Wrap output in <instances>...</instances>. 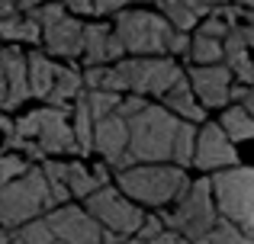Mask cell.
<instances>
[{
	"label": "cell",
	"mask_w": 254,
	"mask_h": 244,
	"mask_svg": "<svg viewBox=\"0 0 254 244\" xmlns=\"http://www.w3.org/2000/svg\"><path fill=\"white\" fill-rule=\"evenodd\" d=\"M39 170L45 174L52 202H55V206H64V202L71 199V193H68V164H64V161H55V157H45Z\"/></svg>",
	"instance_id": "cell-23"
},
{
	"label": "cell",
	"mask_w": 254,
	"mask_h": 244,
	"mask_svg": "<svg viewBox=\"0 0 254 244\" xmlns=\"http://www.w3.org/2000/svg\"><path fill=\"white\" fill-rule=\"evenodd\" d=\"M13 6H16V13H32L36 6H42V3H49V0H10Z\"/></svg>",
	"instance_id": "cell-43"
},
{
	"label": "cell",
	"mask_w": 254,
	"mask_h": 244,
	"mask_svg": "<svg viewBox=\"0 0 254 244\" xmlns=\"http://www.w3.org/2000/svg\"><path fill=\"white\" fill-rule=\"evenodd\" d=\"M209 187L219 219L254 238V167H225L212 174Z\"/></svg>",
	"instance_id": "cell-6"
},
{
	"label": "cell",
	"mask_w": 254,
	"mask_h": 244,
	"mask_svg": "<svg viewBox=\"0 0 254 244\" xmlns=\"http://www.w3.org/2000/svg\"><path fill=\"white\" fill-rule=\"evenodd\" d=\"M180 119L164 106H148L129 119V154L135 164H171V145Z\"/></svg>",
	"instance_id": "cell-3"
},
{
	"label": "cell",
	"mask_w": 254,
	"mask_h": 244,
	"mask_svg": "<svg viewBox=\"0 0 254 244\" xmlns=\"http://www.w3.org/2000/svg\"><path fill=\"white\" fill-rule=\"evenodd\" d=\"M29 19H36L42 29H49V26H55L62 16H68V10H64V3H55V0H49V3H42V6H36L32 13H26Z\"/></svg>",
	"instance_id": "cell-33"
},
{
	"label": "cell",
	"mask_w": 254,
	"mask_h": 244,
	"mask_svg": "<svg viewBox=\"0 0 254 244\" xmlns=\"http://www.w3.org/2000/svg\"><path fill=\"white\" fill-rule=\"evenodd\" d=\"M145 106H148V103H145V97H135V94H126L123 100H119V106H116V116H119V119H126V122H129L132 116H138V113H142Z\"/></svg>",
	"instance_id": "cell-37"
},
{
	"label": "cell",
	"mask_w": 254,
	"mask_h": 244,
	"mask_svg": "<svg viewBox=\"0 0 254 244\" xmlns=\"http://www.w3.org/2000/svg\"><path fill=\"white\" fill-rule=\"evenodd\" d=\"M196 244H254L251 235H245L238 225H232V222H216V228H212L209 235H203Z\"/></svg>",
	"instance_id": "cell-31"
},
{
	"label": "cell",
	"mask_w": 254,
	"mask_h": 244,
	"mask_svg": "<svg viewBox=\"0 0 254 244\" xmlns=\"http://www.w3.org/2000/svg\"><path fill=\"white\" fill-rule=\"evenodd\" d=\"M55 71L58 64H52V58L42 49L26 51V77H29V97L32 100H45L55 84Z\"/></svg>",
	"instance_id": "cell-20"
},
{
	"label": "cell",
	"mask_w": 254,
	"mask_h": 244,
	"mask_svg": "<svg viewBox=\"0 0 254 244\" xmlns=\"http://www.w3.org/2000/svg\"><path fill=\"white\" fill-rule=\"evenodd\" d=\"M190 187V177L174 164H135L129 170H116V190L135 206L168 209Z\"/></svg>",
	"instance_id": "cell-2"
},
{
	"label": "cell",
	"mask_w": 254,
	"mask_h": 244,
	"mask_svg": "<svg viewBox=\"0 0 254 244\" xmlns=\"http://www.w3.org/2000/svg\"><path fill=\"white\" fill-rule=\"evenodd\" d=\"M71 16H93V0H62Z\"/></svg>",
	"instance_id": "cell-42"
},
{
	"label": "cell",
	"mask_w": 254,
	"mask_h": 244,
	"mask_svg": "<svg viewBox=\"0 0 254 244\" xmlns=\"http://www.w3.org/2000/svg\"><path fill=\"white\" fill-rule=\"evenodd\" d=\"M87 68L97 64H116L126 58L123 42L116 39L110 23H84V51H81Z\"/></svg>",
	"instance_id": "cell-14"
},
{
	"label": "cell",
	"mask_w": 254,
	"mask_h": 244,
	"mask_svg": "<svg viewBox=\"0 0 254 244\" xmlns=\"http://www.w3.org/2000/svg\"><path fill=\"white\" fill-rule=\"evenodd\" d=\"M100 187H106V167H84V164H68V193L71 199H87L90 193H97Z\"/></svg>",
	"instance_id": "cell-22"
},
{
	"label": "cell",
	"mask_w": 254,
	"mask_h": 244,
	"mask_svg": "<svg viewBox=\"0 0 254 244\" xmlns=\"http://www.w3.org/2000/svg\"><path fill=\"white\" fill-rule=\"evenodd\" d=\"M229 29H232V26H229V23H222L219 16H212V13H209V16H203V19L196 23V36H203V39H216V42H222Z\"/></svg>",
	"instance_id": "cell-34"
},
{
	"label": "cell",
	"mask_w": 254,
	"mask_h": 244,
	"mask_svg": "<svg viewBox=\"0 0 254 244\" xmlns=\"http://www.w3.org/2000/svg\"><path fill=\"white\" fill-rule=\"evenodd\" d=\"M45 225L55 235L58 244H100L103 241V228L97 225L90 212L84 206H55L49 215H45Z\"/></svg>",
	"instance_id": "cell-10"
},
{
	"label": "cell",
	"mask_w": 254,
	"mask_h": 244,
	"mask_svg": "<svg viewBox=\"0 0 254 244\" xmlns=\"http://www.w3.org/2000/svg\"><path fill=\"white\" fill-rule=\"evenodd\" d=\"M71 132H74V142H77V148H81V154L93 151V116L87 113L84 97L71 106Z\"/></svg>",
	"instance_id": "cell-27"
},
{
	"label": "cell",
	"mask_w": 254,
	"mask_h": 244,
	"mask_svg": "<svg viewBox=\"0 0 254 244\" xmlns=\"http://www.w3.org/2000/svg\"><path fill=\"white\" fill-rule=\"evenodd\" d=\"M193 167H196V170H225V167H238L235 142H229V135L222 132V125H219V122H206L203 129H196Z\"/></svg>",
	"instance_id": "cell-11"
},
{
	"label": "cell",
	"mask_w": 254,
	"mask_h": 244,
	"mask_svg": "<svg viewBox=\"0 0 254 244\" xmlns=\"http://www.w3.org/2000/svg\"><path fill=\"white\" fill-rule=\"evenodd\" d=\"M155 6L171 23V29H177V32H190V29H196V23H199L196 13H193L184 0H155Z\"/></svg>",
	"instance_id": "cell-26"
},
{
	"label": "cell",
	"mask_w": 254,
	"mask_h": 244,
	"mask_svg": "<svg viewBox=\"0 0 254 244\" xmlns=\"http://www.w3.org/2000/svg\"><path fill=\"white\" fill-rule=\"evenodd\" d=\"M190 32H177V29H171V36H168V42H164V55L168 58H180V55H190Z\"/></svg>",
	"instance_id": "cell-36"
},
{
	"label": "cell",
	"mask_w": 254,
	"mask_h": 244,
	"mask_svg": "<svg viewBox=\"0 0 254 244\" xmlns=\"http://www.w3.org/2000/svg\"><path fill=\"white\" fill-rule=\"evenodd\" d=\"M52 209H55V202H52L49 183H45V174L39 167H29L19 180L6 183L0 190V228L3 232L45 219Z\"/></svg>",
	"instance_id": "cell-5"
},
{
	"label": "cell",
	"mask_w": 254,
	"mask_h": 244,
	"mask_svg": "<svg viewBox=\"0 0 254 244\" xmlns=\"http://www.w3.org/2000/svg\"><path fill=\"white\" fill-rule=\"evenodd\" d=\"M168 228L161 225V219L158 215H145V222H142V228L135 232V238L138 241H151V238H158V235H164Z\"/></svg>",
	"instance_id": "cell-38"
},
{
	"label": "cell",
	"mask_w": 254,
	"mask_h": 244,
	"mask_svg": "<svg viewBox=\"0 0 254 244\" xmlns=\"http://www.w3.org/2000/svg\"><path fill=\"white\" fill-rule=\"evenodd\" d=\"M10 135H13V119H6V116L0 113V142L10 145Z\"/></svg>",
	"instance_id": "cell-44"
},
{
	"label": "cell",
	"mask_w": 254,
	"mask_h": 244,
	"mask_svg": "<svg viewBox=\"0 0 254 244\" xmlns=\"http://www.w3.org/2000/svg\"><path fill=\"white\" fill-rule=\"evenodd\" d=\"M81 97H84V77H81V71L71 68V64H62V68L55 71V84H52L45 103H49V106H58V109H68V113H71V106H74Z\"/></svg>",
	"instance_id": "cell-18"
},
{
	"label": "cell",
	"mask_w": 254,
	"mask_h": 244,
	"mask_svg": "<svg viewBox=\"0 0 254 244\" xmlns=\"http://www.w3.org/2000/svg\"><path fill=\"white\" fill-rule=\"evenodd\" d=\"M0 58H3L6 71V94L0 100L3 109H19L29 97V77H26V51L19 45H0Z\"/></svg>",
	"instance_id": "cell-15"
},
{
	"label": "cell",
	"mask_w": 254,
	"mask_h": 244,
	"mask_svg": "<svg viewBox=\"0 0 254 244\" xmlns=\"http://www.w3.org/2000/svg\"><path fill=\"white\" fill-rule=\"evenodd\" d=\"M10 13H16V6H13L10 0H0V19H3V16H10Z\"/></svg>",
	"instance_id": "cell-46"
},
{
	"label": "cell",
	"mask_w": 254,
	"mask_h": 244,
	"mask_svg": "<svg viewBox=\"0 0 254 244\" xmlns=\"http://www.w3.org/2000/svg\"><path fill=\"white\" fill-rule=\"evenodd\" d=\"M158 219H161V225L168 228V232L180 235V238L190 241V244H196L203 235H209L219 222L209 180H206V177L190 180V187L177 196V202H174L171 209H164Z\"/></svg>",
	"instance_id": "cell-4"
},
{
	"label": "cell",
	"mask_w": 254,
	"mask_h": 244,
	"mask_svg": "<svg viewBox=\"0 0 254 244\" xmlns=\"http://www.w3.org/2000/svg\"><path fill=\"white\" fill-rule=\"evenodd\" d=\"M238 29H242V39L248 49H254V10H242V19H238Z\"/></svg>",
	"instance_id": "cell-40"
},
{
	"label": "cell",
	"mask_w": 254,
	"mask_h": 244,
	"mask_svg": "<svg viewBox=\"0 0 254 244\" xmlns=\"http://www.w3.org/2000/svg\"><path fill=\"white\" fill-rule=\"evenodd\" d=\"M26 161H45L55 154H81L71 132V113L58 106H42L13 122L10 145Z\"/></svg>",
	"instance_id": "cell-1"
},
{
	"label": "cell",
	"mask_w": 254,
	"mask_h": 244,
	"mask_svg": "<svg viewBox=\"0 0 254 244\" xmlns=\"http://www.w3.org/2000/svg\"><path fill=\"white\" fill-rule=\"evenodd\" d=\"M113 32L132 58H161L171 36V23L155 10H123L116 13Z\"/></svg>",
	"instance_id": "cell-7"
},
{
	"label": "cell",
	"mask_w": 254,
	"mask_h": 244,
	"mask_svg": "<svg viewBox=\"0 0 254 244\" xmlns=\"http://www.w3.org/2000/svg\"><path fill=\"white\" fill-rule=\"evenodd\" d=\"M161 106L168 109V113H174L180 122H206V109L196 103V97H193L187 77H180L168 94L161 97Z\"/></svg>",
	"instance_id": "cell-19"
},
{
	"label": "cell",
	"mask_w": 254,
	"mask_h": 244,
	"mask_svg": "<svg viewBox=\"0 0 254 244\" xmlns=\"http://www.w3.org/2000/svg\"><path fill=\"white\" fill-rule=\"evenodd\" d=\"M93 151H100V157L110 167H116V161L129 151V122L119 119L116 113L97 119L93 122Z\"/></svg>",
	"instance_id": "cell-16"
},
{
	"label": "cell",
	"mask_w": 254,
	"mask_h": 244,
	"mask_svg": "<svg viewBox=\"0 0 254 244\" xmlns=\"http://www.w3.org/2000/svg\"><path fill=\"white\" fill-rule=\"evenodd\" d=\"M39 45L45 49L49 58L74 61V58H81V51H84V23L68 13V16H62L55 26L42 29V42Z\"/></svg>",
	"instance_id": "cell-13"
},
{
	"label": "cell",
	"mask_w": 254,
	"mask_h": 244,
	"mask_svg": "<svg viewBox=\"0 0 254 244\" xmlns=\"http://www.w3.org/2000/svg\"><path fill=\"white\" fill-rule=\"evenodd\" d=\"M222 64L229 68V74L245 87H254V51L245 45L242 29L232 26L222 39Z\"/></svg>",
	"instance_id": "cell-17"
},
{
	"label": "cell",
	"mask_w": 254,
	"mask_h": 244,
	"mask_svg": "<svg viewBox=\"0 0 254 244\" xmlns=\"http://www.w3.org/2000/svg\"><path fill=\"white\" fill-rule=\"evenodd\" d=\"M10 244H58V241H55V235L49 232L45 219H36V222H26V225L13 228Z\"/></svg>",
	"instance_id": "cell-28"
},
{
	"label": "cell",
	"mask_w": 254,
	"mask_h": 244,
	"mask_svg": "<svg viewBox=\"0 0 254 244\" xmlns=\"http://www.w3.org/2000/svg\"><path fill=\"white\" fill-rule=\"evenodd\" d=\"M129 94L135 97H164L174 84L184 77L177 58H123Z\"/></svg>",
	"instance_id": "cell-9"
},
{
	"label": "cell",
	"mask_w": 254,
	"mask_h": 244,
	"mask_svg": "<svg viewBox=\"0 0 254 244\" xmlns=\"http://www.w3.org/2000/svg\"><path fill=\"white\" fill-rule=\"evenodd\" d=\"M219 125L229 135V142H251L254 138V116H248L242 106H229L222 113V119H219Z\"/></svg>",
	"instance_id": "cell-24"
},
{
	"label": "cell",
	"mask_w": 254,
	"mask_h": 244,
	"mask_svg": "<svg viewBox=\"0 0 254 244\" xmlns=\"http://www.w3.org/2000/svg\"><path fill=\"white\" fill-rule=\"evenodd\" d=\"M193 148H196V125L193 122H180L177 135H174V145H171V164L174 167H190L193 164Z\"/></svg>",
	"instance_id": "cell-25"
},
{
	"label": "cell",
	"mask_w": 254,
	"mask_h": 244,
	"mask_svg": "<svg viewBox=\"0 0 254 244\" xmlns=\"http://www.w3.org/2000/svg\"><path fill=\"white\" fill-rule=\"evenodd\" d=\"M84 209L97 219L103 232L116 235V238H135V232L145 222V209L126 199L116 187H100L97 193H90L84 199Z\"/></svg>",
	"instance_id": "cell-8"
},
{
	"label": "cell",
	"mask_w": 254,
	"mask_h": 244,
	"mask_svg": "<svg viewBox=\"0 0 254 244\" xmlns=\"http://www.w3.org/2000/svg\"><path fill=\"white\" fill-rule=\"evenodd\" d=\"M138 3H155V0H138Z\"/></svg>",
	"instance_id": "cell-49"
},
{
	"label": "cell",
	"mask_w": 254,
	"mask_h": 244,
	"mask_svg": "<svg viewBox=\"0 0 254 244\" xmlns=\"http://www.w3.org/2000/svg\"><path fill=\"white\" fill-rule=\"evenodd\" d=\"M242 109H245L248 116H254V87H248V97L242 100Z\"/></svg>",
	"instance_id": "cell-45"
},
{
	"label": "cell",
	"mask_w": 254,
	"mask_h": 244,
	"mask_svg": "<svg viewBox=\"0 0 254 244\" xmlns=\"http://www.w3.org/2000/svg\"><path fill=\"white\" fill-rule=\"evenodd\" d=\"M0 244H10V232H3V228H0Z\"/></svg>",
	"instance_id": "cell-48"
},
{
	"label": "cell",
	"mask_w": 254,
	"mask_h": 244,
	"mask_svg": "<svg viewBox=\"0 0 254 244\" xmlns=\"http://www.w3.org/2000/svg\"><path fill=\"white\" fill-rule=\"evenodd\" d=\"M187 84H190L193 97L203 109H216V106H229V87H232V74L225 64H209V68H196L193 64L187 71Z\"/></svg>",
	"instance_id": "cell-12"
},
{
	"label": "cell",
	"mask_w": 254,
	"mask_h": 244,
	"mask_svg": "<svg viewBox=\"0 0 254 244\" xmlns=\"http://www.w3.org/2000/svg\"><path fill=\"white\" fill-rule=\"evenodd\" d=\"M187 6H190L193 13H196V19H203V16H209L216 6H222V3H229V0H184Z\"/></svg>",
	"instance_id": "cell-39"
},
{
	"label": "cell",
	"mask_w": 254,
	"mask_h": 244,
	"mask_svg": "<svg viewBox=\"0 0 254 244\" xmlns=\"http://www.w3.org/2000/svg\"><path fill=\"white\" fill-rule=\"evenodd\" d=\"M119 100H123V94H110V90H90V94H84L87 113L93 116V122H97V119H106V116L116 113Z\"/></svg>",
	"instance_id": "cell-30"
},
{
	"label": "cell",
	"mask_w": 254,
	"mask_h": 244,
	"mask_svg": "<svg viewBox=\"0 0 254 244\" xmlns=\"http://www.w3.org/2000/svg\"><path fill=\"white\" fill-rule=\"evenodd\" d=\"M190 58L196 68H209V64H222V42L216 39L193 36L190 39Z\"/></svg>",
	"instance_id": "cell-29"
},
{
	"label": "cell",
	"mask_w": 254,
	"mask_h": 244,
	"mask_svg": "<svg viewBox=\"0 0 254 244\" xmlns=\"http://www.w3.org/2000/svg\"><path fill=\"white\" fill-rule=\"evenodd\" d=\"M26 170H29V161H26L23 154H16V151H6V154H0V190H3L6 183L19 180Z\"/></svg>",
	"instance_id": "cell-32"
},
{
	"label": "cell",
	"mask_w": 254,
	"mask_h": 244,
	"mask_svg": "<svg viewBox=\"0 0 254 244\" xmlns=\"http://www.w3.org/2000/svg\"><path fill=\"white\" fill-rule=\"evenodd\" d=\"M0 42L6 45H39L42 42V26L36 19H29L26 13H10V16L0 19Z\"/></svg>",
	"instance_id": "cell-21"
},
{
	"label": "cell",
	"mask_w": 254,
	"mask_h": 244,
	"mask_svg": "<svg viewBox=\"0 0 254 244\" xmlns=\"http://www.w3.org/2000/svg\"><path fill=\"white\" fill-rule=\"evenodd\" d=\"M100 244H190V241H184L180 235H174V232H164V235H158V238H151V241H138V238H116V235L103 232V241H100Z\"/></svg>",
	"instance_id": "cell-35"
},
{
	"label": "cell",
	"mask_w": 254,
	"mask_h": 244,
	"mask_svg": "<svg viewBox=\"0 0 254 244\" xmlns=\"http://www.w3.org/2000/svg\"><path fill=\"white\" fill-rule=\"evenodd\" d=\"M129 0H93V16H106V13H123Z\"/></svg>",
	"instance_id": "cell-41"
},
{
	"label": "cell",
	"mask_w": 254,
	"mask_h": 244,
	"mask_svg": "<svg viewBox=\"0 0 254 244\" xmlns=\"http://www.w3.org/2000/svg\"><path fill=\"white\" fill-rule=\"evenodd\" d=\"M238 10H254V0H235Z\"/></svg>",
	"instance_id": "cell-47"
}]
</instances>
